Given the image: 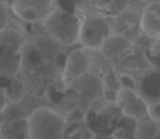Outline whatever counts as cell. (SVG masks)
<instances>
[{
	"mask_svg": "<svg viewBox=\"0 0 160 139\" xmlns=\"http://www.w3.org/2000/svg\"><path fill=\"white\" fill-rule=\"evenodd\" d=\"M63 48L44 30L42 25H39V30L26 32L21 51L19 77L25 83L28 93L45 97L51 86L61 81L67 58V52Z\"/></svg>",
	"mask_w": 160,
	"mask_h": 139,
	"instance_id": "1",
	"label": "cell"
},
{
	"mask_svg": "<svg viewBox=\"0 0 160 139\" xmlns=\"http://www.w3.org/2000/svg\"><path fill=\"white\" fill-rule=\"evenodd\" d=\"M82 15L77 10L57 7L41 22L42 28L51 38L63 46H73L79 44Z\"/></svg>",
	"mask_w": 160,
	"mask_h": 139,
	"instance_id": "2",
	"label": "cell"
},
{
	"mask_svg": "<svg viewBox=\"0 0 160 139\" xmlns=\"http://www.w3.org/2000/svg\"><path fill=\"white\" fill-rule=\"evenodd\" d=\"M28 122L29 139H66V116L51 106L35 109Z\"/></svg>",
	"mask_w": 160,
	"mask_h": 139,
	"instance_id": "3",
	"label": "cell"
},
{
	"mask_svg": "<svg viewBox=\"0 0 160 139\" xmlns=\"http://www.w3.org/2000/svg\"><path fill=\"white\" fill-rule=\"evenodd\" d=\"M114 34L112 17L105 13H86L82 17L79 44L89 51H99Z\"/></svg>",
	"mask_w": 160,
	"mask_h": 139,
	"instance_id": "4",
	"label": "cell"
},
{
	"mask_svg": "<svg viewBox=\"0 0 160 139\" xmlns=\"http://www.w3.org/2000/svg\"><path fill=\"white\" fill-rule=\"evenodd\" d=\"M58 0H13L12 13L25 23H41L55 7Z\"/></svg>",
	"mask_w": 160,
	"mask_h": 139,
	"instance_id": "5",
	"label": "cell"
},
{
	"mask_svg": "<svg viewBox=\"0 0 160 139\" xmlns=\"http://www.w3.org/2000/svg\"><path fill=\"white\" fill-rule=\"evenodd\" d=\"M77 93L80 99V107L84 110L96 100L102 99L103 94V86H102V77L95 71H89L82 77L76 78L68 86Z\"/></svg>",
	"mask_w": 160,
	"mask_h": 139,
	"instance_id": "6",
	"label": "cell"
},
{
	"mask_svg": "<svg viewBox=\"0 0 160 139\" xmlns=\"http://www.w3.org/2000/svg\"><path fill=\"white\" fill-rule=\"evenodd\" d=\"M92 68H93L92 51L86 49L83 46L76 48V49L70 51L67 54L61 81L66 86H70L76 78L82 77L86 72L92 71Z\"/></svg>",
	"mask_w": 160,
	"mask_h": 139,
	"instance_id": "7",
	"label": "cell"
},
{
	"mask_svg": "<svg viewBox=\"0 0 160 139\" xmlns=\"http://www.w3.org/2000/svg\"><path fill=\"white\" fill-rule=\"evenodd\" d=\"M117 106H118L121 114L125 116V118L140 120V119L148 116V104L137 93V90L124 89L122 87L118 91Z\"/></svg>",
	"mask_w": 160,
	"mask_h": 139,
	"instance_id": "8",
	"label": "cell"
},
{
	"mask_svg": "<svg viewBox=\"0 0 160 139\" xmlns=\"http://www.w3.org/2000/svg\"><path fill=\"white\" fill-rule=\"evenodd\" d=\"M47 97H38L34 94H25L21 100L10 101L4 107L3 113L4 120H13V119H28L32 114L35 109H38L41 106H47Z\"/></svg>",
	"mask_w": 160,
	"mask_h": 139,
	"instance_id": "9",
	"label": "cell"
},
{
	"mask_svg": "<svg viewBox=\"0 0 160 139\" xmlns=\"http://www.w3.org/2000/svg\"><path fill=\"white\" fill-rule=\"evenodd\" d=\"M137 93L148 106L160 101V70L148 68L137 78Z\"/></svg>",
	"mask_w": 160,
	"mask_h": 139,
	"instance_id": "10",
	"label": "cell"
},
{
	"mask_svg": "<svg viewBox=\"0 0 160 139\" xmlns=\"http://www.w3.org/2000/svg\"><path fill=\"white\" fill-rule=\"evenodd\" d=\"M140 29L152 39H160V0L148 2L141 10Z\"/></svg>",
	"mask_w": 160,
	"mask_h": 139,
	"instance_id": "11",
	"label": "cell"
},
{
	"mask_svg": "<svg viewBox=\"0 0 160 139\" xmlns=\"http://www.w3.org/2000/svg\"><path fill=\"white\" fill-rule=\"evenodd\" d=\"M132 48V41H131L128 36L122 34H112L109 38L106 39L102 48L99 49V54L103 57L108 61H115V59H119L122 55L128 52V51Z\"/></svg>",
	"mask_w": 160,
	"mask_h": 139,
	"instance_id": "12",
	"label": "cell"
},
{
	"mask_svg": "<svg viewBox=\"0 0 160 139\" xmlns=\"http://www.w3.org/2000/svg\"><path fill=\"white\" fill-rule=\"evenodd\" d=\"M21 51L0 45V78H12L19 76Z\"/></svg>",
	"mask_w": 160,
	"mask_h": 139,
	"instance_id": "13",
	"label": "cell"
},
{
	"mask_svg": "<svg viewBox=\"0 0 160 139\" xmlns=\"http://www.w3.org/2000/svg\"><path fill=\"white\" fill-rule=\"evenodd\" d=\"M0 139H29L28 119L4 120L0 129Z\"/></svg>",
	"mask_w": 160,
	"mask_h": 139,
	"instance_id": "14",
	"label": "cell"
},
{
	"mask_svg": "<svg viewBox=\"0 0 160 139\" xmlns=\"http://www.w3.org/2000/svg\"><path fill=\"white\" fill-rule=\"evenodd\" d=\"M159 125L157 120H154L150 116L140 119L135 123L134 138L135 139H156L159 136Z\"/></svg>",
	"mask_w": 160,
	"mask_h": 139,
	"instance_id": "15",
	"label": "cell"
},
{
	"mask_svg": "<svg viewBox=\"0 0 160 139\" xmlns=\"http://www.w3.org/2000/svg\"><path fill=\"white\" fill-rule=\"evenodd\" d=\"M93 133L84 122L67 123L66 126V139H92Z\"/></svg>",
	"mask_w": 160,
	"mask_h": 139,
	"instance_id": "16",
	"label": "cell"
},
{
	"mask_svg": "<svg viewBox=\"0 0 160 139\" xmlns=\"http://www.w3.org/2000/svg\"><path fill=\"white\" fill-rule=\"evenodd\" d=\"M146 57L150 67L160 70V39H153V44L146 52Z\"/></svg>",
	"mask_w": 160,
	"mask_h": 139,
	"instance_id": "17",
	"label": "cell"
},
{
	"mask_svg": "<svg viewBox=\"0 0 160 139\" xmlns=\"http://www.w3.org/2000/svg\"><path fill=\"white\" fill-rule=\"evenodd\" d=\"M118 72H119L121 87H124V89L137 90V78H134V76H132L131 72H127V71H118Z\"/></svg>",
	"mask_w": 160,
	"mask_h": 139,
	"instance_id": "18",
	"label": "cell"
},
{
	"mask_svg": "<svg viewBox=\"0 0 160 139\" xmlns=\"http://www.w3.org/2000/svg\"><path fill=\"white\" fill-rule=\"evenodd\" d=\"M10 13H12L10 6L0 2V30H3L10 23Z\"/></svg>",
	"mask_w": 160,
	"mask_h": 139,
	"instance_id": "19",
	"label": "cell"
},
{
	"mask_svg": "<svg viewBox=\"0 0 160 139\" xmlns=\"http://www.w3.org/2000/svg\"><path fill=\"white\" fill-rule=\"evenodd\" d=\"M90 3L98 9V10H101V12H108V9H109L111 3H112V0H89Z\"/></svg>",
	"mask_w": 160,
	"mask_h": 139,
	"instance_id": "20",
	"label": "cell"
},
{
	"mask_svg": "<svg viewBox=\"0 0 160 139\" xmlns=\"http://www.w3.org/2000/svg\"><path fill=\"white\" fill-rule=\"evenodd\" d=\"M148 116L154 120H160V101L148 106Z\"/></svg>",
	"mask_w": 160,
	"mask_h": 139,
	"instance_id": "21",
	"label": "cell"
},
{
	"mask_svg": "<svg viewBox=\"0 0 160 139\" xmlns=\"http://www.w3.org/2000/svg\"><path fill=\"white\" fill-rule=\"evenodd\" d=\"M9 100H8V96H6V93H4V90L0 87V113L4 110V107L8 106Z\"/></svg>",
	"mask_w": 160,
	"mask_h": 139,
	"instance_id": "22",
	"label": "cell"
},
{
	"mask_svg": "<svg viewBox=\"0 0 160 139\" xmlns=\"http://www.w3.org/2000/svg\"><path fill=\"white\" fill-rule=\"evenodd\" d=\"M92 139H118L114 133H95Z\"/></svg>",
	"mask_w": 160,
	"mask_h": 139,
	"instance_id": "23",
	"label": "cell"
},
{
	"mask_svg": "<svg viewBox=\"0 0 160 139\" xmlns=\"http://www.w3.org/2000/svg\"><path fill=\"white\" fill-rule=\"evenodd\" d=\"M0 2H3V3L9 4V6H10V9H12V3H13V0H0Z\"/></svg>",
	"mask_w": 160,
	"mask_h": 139,
	"instance_id": "24",
	"label": "cell"
},
{
	"mask_svg": "<svg viewBox=\"0 0 160 139\" xmlns=\"http://www.w3.org/2000/svg\"><path fill=\"white\" fill-rule=\"evenodd\" d=\"M3 122H4V118H3V113H0V129L3 126Z\"/></svg>",
	"mask_w": 160,
	"mask_h": 139,
	"instance_id": "25",
	"label": "cell"
},
{
	"mask_svg": "<svg viewBox=\"0 0 160 139\" xmlns=\"http://www.w3.org/2000/svg\"><path fill=\"white\" fill-rule=\"evenodd\" d=\"M0 32H2V30H0Z\"/></svg>",
	"mask_w": 160,
	"mask_h": 139,
	"instance_id": "26",
	"label": "cell"
}]
</instances>
